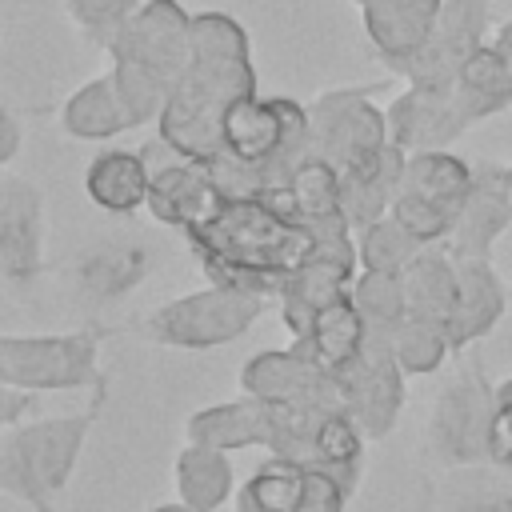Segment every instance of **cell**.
<instances>
[{
    "label": "cell",
    "mask_w": 512,
    "mask_h": 512,
    "mask_svg": "<svg viewBox=\"0 0 512 512\" xmlns=\"http://www.w3.org/2000/svg\"><path fill=\"white\" fill-rule=\"evenodd\" d=\"M240 388H244L248 396H256V400H268V404L344 412L336 372H328L324 364H316L312 356H304V352H296V348L256 352V356L240 368Z\"/></svg>",
    "instance_id": "cell-14"
},
{
    "label": "cell",
    "mask_w": 512,
    "mask_h": 512,
    "mask_svg": "<svg viewBox=\"0 0 512 512\" xmlns=\"http://www.w3.org/2000/svg\"><path fill=\"white\" fill-rule=\"evenodd\" d=\"M368 320L360 316V308L352 304V292H344V296H336L316 320H312V328L292 344L296 352H304V356H312L316 364H324L328 372H340L348 360H356V352L364 348V340H368Z\"/></svg>",
    "instance_id": "cell-24"
},
{
    "label": "cell",
    "mask_w": 512,
    "mask_h": 512,
    "mask_svg": "<svg viewBox=\"0 0 512 512\" xmlns=\"http://www.w3.org/2000/svg\"><path fill=\"white\" fill-rule=\"evenodd\" d=\"M148 268V248L140 240H104L92 252L80 256L76 264V288L80 296L104 304L128 292Z\"/></svg>",
    "instance_id": "cell-26"
},
{
    "label": "cell",
    "mask_w": 512,
    "mask_h": 512,
    "mask_svg": "<svg viewBox=\"0 0 512 512\" xmlns=\"http://www.w3.org/2000/svg\"><path fill=\"white\" fill-rule=\"evenodd\" d=\"M152 512H196V508H188V504L180 500V504H156Z\"/></svg>",
    "instance_id": "cell-41"
},
{
    "label": "cell",
    "mask_w": 512,
    "mask_h": 512,
    "mask_svg": "<svg viewBox=\"0 0 512 512\" xmlns=\"http://www.w3.org/2000/svg\"><path fill=\"white\" fill-rule=\"evenodd\" d=\"M468 192H472V168L460 156H452L444 148L408 152V164H404V176H400L388 216H396L416 240L436 244L452 232Z\"/></svg>",
    "instance_id": "cell-7"
},
{
    "label": "cell",
    "mask_w": 512,
    "mask_h": 512,
    "mask_svg": "<svg viewBox=\"0 0 512 512\" xmlns=\"http://www.w3.org/2000/svg\"><path fill=\"white\" fill-rule=\"evenodd\" d=\"M108 56L116 88L140 128L160 116L172 84L192 56V16L180 8V0H144L112 36Z\"/></svg>",
    "instance_id": "cell-4"
},
{
    "label": "cell",
    "mask_w": 512,
    "mask_h": 512,
    "mask_svg": "<svg viewBox=\"0 0 512 512\" xmlns=\"http://www.w3.org/2000/svg\"><path fill=\"white\" fill-rule=\"evenodd\" d=\"M264 308V296L252 292H236V288H208V292H192L180 296L172 304H160L148 320L144 332L156 344L168 348H188V352H204L216 344L236 340Z\"/></svg>",
    "instance_id": "cell-8"
},
{
    "label": "cell",
    "mask_w": 512,
    "mask_h": 512,
    "mask_svg": "<svg viewBox=\"0 0 512 512\" xmlns=\"http://www.w3.org/2000/svg\"><path fill=\"white\" fill-rule=\"evenodd\" d=\"M308 156V108L288 96H248L224 120V156L204 164L224 196H272Z\"/></svg>",
    "instance_id": "cell-3"
},
{
    "label": "cell",
    "mask_w": 512,
    "mask_h": 512,
    "mask_svg": "<svg viewBox=\"0 0 512 512\" xmlns=\"http://www.w3.org/2000/svg\"><path fill=\"white\" fill-rule=\"evenodd\" d=\"M388 120V140L404 152H432L456 140L476 116L468 112L460 88H416L408 84L404 96H396L384 112Z\"/></svg>",
    "instance_id": "cell-17"
},
{
    "label": "cell",
    "mask_w": 512,
    "mask_h": 512,
    "mask_svg": "<svg viewBox=\"0 0 512 512\" xmlns=\"http://www.w3.org/2000/svg\"><path fill=\"white\" fill-rule=\"evenodd\" d=\"M288 208L300 224L316 228H332V224H348L344 208H340V172L328 160L304 156L296 164V172L288 176ZM352 228V224H348Z\"/></svg>",
    "instance_id": "cell-28"
},
{
    "label": "cell",
    "mask_w": 512,
    "mask_h": 512,
    "mask_svg": "<svg viewBox=\"0 0 512 512\" xmlns=\"http://www.w3.org/2000/svg\"><path fill=\"white\" fill-rule=\"evenodd\" d=\"M176 492L188 508L196 512H212L228 500L232 492V464H228V452L220 448H200V444H188L176 460Z\"/></svg>",
    "instance_id": "cell-29"
},
{
    "label": "cell",
    "mask_w": 512,
    "mask_h": 512,
    "mask_svg": "<svg viewBox=\"0 0 512 512\" xmlns=\"http://www.w3.org/2000/svg\"><path fill=\"white\" fill-rule=\"evenodd\" d=\"M144 164H148V212L152 220L160 224H172V228H192L200 224L216 204H220V188L216 180L208 176L204 164H192L184 160L180 152H172L164 140H152L148 148H140Z\"/></svg>",
    "instance_id": "cell-15"
},
{
    "label": "cell",
    "mask_w": 512,
    "mask_h": 512,
    "mask_svg": "<svg viewBox=\"0 0 512 512\" xmlns=\"http://www.w3.org/2000/svg\"><path fill=\"white\" fill-rule=\"evenodd\" d=\"M44 244V204L40 188L12 176L0 180V280L8 288H28L40 276Z\"/></svg>",
    "instance_id": "cell-19"
},
{
    "label": "cell",
    "mask_w": 512,
    "mask_h": 512,
    "mask_svg": "<svg viewBox=\"0 0 512 512\" xmlns=\"http://www.w3.org/2000/svg\"><path fill=\"white\" fill-rule=\"evenodd\" d=\"M456 512H512V496H472V500H464Z\"/></svg>",
    "instance_id": "cell-38"
},
{
    "label": "cell",
    "mask_w": 512,
    "mask_h": 512,
    "mask_svg": "<svg viewBox=\"0 0 512 512\" xmlns=\"http://www.w3.org/2000/svg\"><path fill=\"white\" fill-rule=\"evenodd\" d=\"M492 44H496V52L504 56V64H508V80H512V20L496 32V40H492Z\"/></svg>",
    "instance_id": "cell-39"
},
{
    "label": "cell",
    "mask_w": 512,
    "mask_h": 512,
    "mask_svg": "<svg viewBox=\"0 0 512 512\" xmlns=\"http://www.w3.org/2000/svg\"><path fill=\"white\" fill-rule=\"evenodd\" d=\"M456 88H460V96H464V104L476 120H484L500 108H512V80H508V64L496 52V44H484V48L472 52Z\"/></svg>",
    "instance_id": "cell-30"
},
{
    "label": "cell",
    "mask_w": 512,
    "mask_h": 512,
    "mask_svg": "<svg viewBox=\"0 0 512 512\" xmlns=\"http://www.w3.org/2000/svg\"><path fill=\"white\" fill-rule=\"evenodd\" d=\"M496 400H512V376L496 384Z\"/></svg>",
    "instance_id": "cell-40"
},
{
    "label": "cell",
    "mask_w": 512,
    "mask_h": 512,
    "mask_svg": "<svg viewBox=\"0 0 512 512\" xmlns=\"http://www.w3.org/2000/svg\"><path fill=\"white\" fill-rule=\"evenodd\" d=\"M192 252L216 288L280 296V284L308 260L312 228L264 196H220V204L184 228Z\"/></svg>",
    "instance_id": "cell-2"
},
{
    "label": "cell",
    "mask_w": 512,
    "mask_h": 512,
    "mask_svg": "<svg viewBox=\"0 0 512 512\" xmlns=\"http://www.w3.org/2000/svg\"><path fill=\"white\" fill-rule=\"evenodd\" d=\"M444 0H368L364 4V32L372 48L400 72L432 36Z\"/></svg>",
    "instance_id": "cell-20"
},
{
    "label": "cell",
    "mask_w": 512,
    "mask_h": 512,
    "mask_svg": "<svg viewBox=\"0 0 512 512\" xmlns=\"http://www.w3.org/2000/svg\"><path fill=\"white\" fill-rule=\"evenodd\" d=\"M0 384L20 392L52 388H88L100 384L96 372V336H0Z\"/></svg>",
    "instance_id": "cell-9"
},
{
    "label": "cell",
    "mask_w": 512,
    "mask_h": 512,
    "mask_svg": "<svg viewBox=\"0 0 512 512\" xmlns=\"http://www.w3.org/2000/svg\"><path fill=\"white\" fill-rule=\"evenodd\" d=\"M28 408H32V392H20V388L0 384V428L16 424V420H20Z\"/></svg>",
    "instance_id": "cell-36"
},
{
    "label": "cell",
    "mask_w": 512,
    "mask_h": 512,
    "mask_svg": "<svg viewBox=\"0 0 512 512\" xmlns=\"http://www.w3.org/2000/svg\"><path fill=\"white\" fill-rule=\"evenodd\" d=\"M344 416L360 428L364 440H380L392 432L400 404H404V368L392 356L388 332H368L356 360L336 372Z\"/></svg>",
    "instance_id": "cell-12"
},
{
    "label": "cell",
    "mask_w": 512,
    "mask_h": 512,
    "mask_svg": "<svg viewBox=\"0 0 512 512\" xmlns=\"http://www.w3.org/2000/svg\"><path fill=\"white\" fill-rule=\"evenodd\" d=\"M352 480L328 468H304L292 460H268L240 488V512H344Z\"/></svg>",
    "instance_id": "cell-13"
},
{
    "label": "cell",
    "mask_w": 512,
    "mask_h": 512,
    "mask_svg": "<svg viewBox=\"0 0 512 512\" xmlns=\"http://www.w3.org/2000/svg\"><path fill=\"white\" fill-rule=\"evenodd\" d=\"M60 124L76 140H108V136H116L124 128H136V120H132L128 104H124L112 72H104V76L88 80L84 88H76L72 100L60 112Z\"/></svg>",
    "instance_id": "cell-27"
},
{
    "label": "cell",
    "mask_w": 512,
    "mask_h": 512,
    "mask_svg": "<svg viewBox=\"0 0 512 512\" xmlns=\"http://www.w3.org/2000/svg\"><path fill=\"white\" fill-rule=\"evenodd\" d=\"M144 0H64L72 24L100 48L112 44V36L132 20V12L140 8Z\"/></svg>",
    "instance_id": "cell-34"
},
{
    "label": "cell",
    "mask_w": 512,
    "mask_h": 512,
    "mask_svg": "<svg viewBox=\"0 0 512 512\" xmlns=\"http://www.w3.org/2000/svg\"><path fill=\"white\" fill-rule=\"evenodd\" d=\"M400 284H404V304H408L412 320H428V324L448 328V320L456 312V296H460V272H456V260L448 252L424 248L400 272Z\"/></svg>",
    "instance_id": "cell-23"
},
{
    "label": "cell",
    "mask_w": 512,
    "mask_h": 512,
    "mask_svg": "<svg viewBox=\"0 0 512 512\" xmlns=\"http://www.w3.org/2000/svg\"><path fill=\"white\" fill-rule=\"evenodd\" d=\"M96 408L76 416H44L12 428L0 440V492L24 500L32 512H52L56 492L68 484Z\"/></svg>",
    "instance_id": "cell-5"
},
{
    "label": "cell",
    "mask_w": 512,
    "mask_h": 512,
    "mask_svg": "<svg viewBox=\"0 0 512 512\" xmlns=\"http://www.w3.org/2000/svg\"><path fill=\"white\" fill-rule=\"evenodd\" d=\"M388 144L384 112L356 88L324 92L308 104V156L328 160L340 176Z\"/></svg>",
    "instance_id": "cell-11"
},
{
    "label": "cell",
    "mask_w": 512,
    "mask_h": 512,
    "mask_svg": "<svg viewBox=\"0 0 512 512\" xmlns=\"http://www.w3.org/2000/svg\"><path fill=\"white\" fill-rule=\"evenodd\" d=\"M256 444L276 460H292L304 468H328L356 484L364 436L360 428L332 408H288L256 400Z\"/></svg>",
    "instance_id": "cell-6"
},
{
    "label": "cell",
    "mask_w": 512,
    "mask_h": 512,
    "mask_svg": "<svg viewBox=\"0 0 512 512\" xmlns=\"http://www.w3.org/2000/svg\"><path fill=\"white\" fill-rule=\"evenodd\" d=\"M16 148H20V124H16V116L0 104V168L16 156Z\"/></svg>",
    "instance_id": "cell-37"
},
{
    "label": "cell",
    "mask_w": 512,
    "mask_h": 512,
    "mask_svg": "<svg viewBox=\"0 0 512 512\" xmlns=\"http://www.w3.org/2000/svg\"><path fill=\"white\" fill-rule=\"evenodd\" d=\"M388 344H392V356L400 360L404 372H436V368L444 364V356L452 352L448 332H444L440 324L412 320V316H404V320L388 332Z\"/></svg>",
    "instance_id": "cell-33"
},
{
    "label": "cell",
    "mask_w": 512,
    "mask_h": 512,
    "mask_svg": "<svg viewBox=\"0 0 512 512\" xmlns=\"http://www.w3.org/2000/svg\"><path fill=\"white\" fill-rule=\"evenodd\" d=\"M424 248H428V244L416 240L396 216H384V220L360 228V244H356L360 264H364L368 272H396V276H400Z\"/></svg>",
    "instance_id": "cell-31"
},
{
    "label": "cell",
    "mask_w": 512,
    "mask_h": 512,
    "mask_svg": "<svg viewBox=\"0 0 512 512\" xmlns=\"http://www.w3.org/2000/svg\"><path fill=\"white\" fill-rule=\"evenodd\" d=\"M404 164H408V152L388 140L372 160H364L340 176V208L352 228H368L392 212Z\"/></svg>",
    "instance_id": "cell-21"
},
{
    "label": "cell",
    "mask_w": 512,
    "mask_h": 512,
    "mask_svg": "<svg viewBox=\"0 0 512 512\" xmlns=\"http://www.w3.org/2000/svg\"><path fill=\"white\" fill-rule=\"evenodd\" d=\"M484 32H488V0H444V12L428 44L400 72L416 88H452L464 64L472 60V52L484 48Z\"/></svg>",
    "instance_id": "cell-16"
},
{
    "label": "cell",
    "mask_w": 512,
    "mask_h": 512,
    "mask_svg": "<svg viewBox=\"0 0 512 512\" xmlns=\"http://www.w3.org/2000/svg\"><path fill=\"white\" fill-rule=\"evenodd\" d=\"M488 460L512 464V400H496L492 436H488Z\"/></svg>",
    "instance_id": "cell-35"
},
{
    "label": "cell",
    "mask_w": 512,
    "mask_h": 512,
    "mask_svg": "<svg viewBox=\"0 0 512 512\" xmlns=\"http://www.w3.org/2000/svg\"><path fill=\"white\" fill-rule=\"evenodd\" d=\"M248 96H256V68L244 28L224 12H200L192 56L156 116L160 140L192 164H212L224 156L228 112Z\"/></svg>",
    "instance_id": "cell-1"
},
{
    "label": "cell",
    "mask_w": 512,
    "mask_h": 512,
    "mask_svg": "<svg viewBox=\"0 0 512 512\" xmlns=\"http://www.w3.org/2000/svg\"><path fill=\"white\" fill-rule=\"evenodd\" d=\"M512 224V168H496V164H480L472 168V192L452 224L448 240V256L452 260H488L496 236Z\"/></svg>",
    "instance_id": "cell-18"
},
{
    "label": "cell",
    "mask_w": 512,
    "mask_h": 512,
    "mask_svg": "<svg viewBox=\"0 0 512 512\" xmlns=\"http://www.w3.org/2000/svg\"><path fill=\"white\" fill-rule=\"evenodd\" d=\"M352 4H360V8H364V4H368V0H352Z\"/></svg>",
    "instance_id": "cell-42"
},
{
    "label": "cell",
    "mask_w": 512,
    "mask_h": 512,
    "mask_svg": "<svg viewBox=\"0 0 512 512\" xmlns=\"http://www.w3.org/2000/svg\"><path fill=\"white\" fill-rule=\"evenodd\" d=\"M352 304L360 308V316L368 320L372 332H392L404 316H408V304H404V284L396 272H360L352 280Z\"/></svg>",
    "instance_id": "cell-32"
},
{
    "label": "cell",
    "mask_w": 512,
    "mask_h": 512,
    "mask_svg": "<svg viewBox=\"0 0 512 512\" xmlns=\"http://www.w3.org/2000/svg\"><path fill=\"white\" fill-rule=\"evenodd\" d=\"M456 272H460V296L444 332L452 348H468L472 340L492 332L496 320L504 316V284L488 268V260H456Z\"/></svg>",
    "instance_id": "cell-22"
},
{
    "label": "cell",
    "mask_w": 512,
    "mask_h": 512,
    "mask_svg": "<svg viewBox=\"0 0 512 512\" xmlns=\"http://www.w3.org/2000/svg\"><path fill=\"white\" fill-rule=\"evenodd\" d=\"M492 416H496V384H488L484 368L472 360L436 396L432 424H428L432 452L444 464H480V460H488Z\"/></svg>",
    "instance_id": "cell-10"
},
{
    "label": "cell",
    "mask_w": 512,
    "mask_h": 512,
    "mask_svg": "<svg viewBox=\"0 0 512 512\" xmlns=\"http://www.w3.org/2000/svg\"><path fill=\"white\" fill-rule=\"evenodd\" d=\"M148 164L140 152L108 148L100 152L84 172V192L104 212H136L148 204Z\"/></svg>",
    "instance_id": "cell-25"
}]
</instances>
